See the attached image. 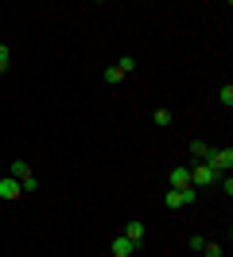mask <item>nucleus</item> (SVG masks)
Returning <instances> with one entry per match:
<instances>
[{
  "label": "nucleus",
  "mask_w": 233,
  "mask_h": 257,
  "mask_svg": "<svg viewBox=\"0 0 233 257\" xmlns=\"http://www.w3.org/2000/svg\"><path fill=\"white\" fill-rule=\"evenodd\" d=\"M206 168H210V172H217V176H221V172H229V168H233V148H210Z\"/></svg>",
  "instance_id": "1"
},
{
  "label": "nucleus",
  "mask_w": 233,
  "mask_h": 257,
  "mask_svg": "<svg viewBox=\"0 0 233 257\" xmlns=\"http://www.w3.org/2000/svg\"><path fill=\"white\" fill-rule=\"evenodd\" d=\"M190 203H194V187H183V191H175V187H171V191L163 195V207H167V210L190 207Z\"/></svg>",
  "instance_id": "2"
},
{
  "label": "nucleus",
  "mask_w": 233,
  "mask_h": 257,
  "mask_svg": "<svg viewBox=\"0 0 233 257\" xmlns=\"http://www.w3.org/2000/svg\"><path fill=\"white\" fill-rule=\"evenodd\" d=\"M190 183L194 187H210V183H217V172H210L206 164H190Z\"/></svg>",
  "instance_id": "3"
},
{
  "label": "nucleus",
  "mask_w": 233,
  "mask_h": 257,
  "mask_svg": "<svg viewBox=\"0 0 233 257\" xmlns=\"http://www.w3.org/2000/svg\"><path fill=\"white\" fill-rule=\"evenodd\" d=\"M20 195H24L20 179H12V176H0V199H20Z\"/></svg>",
  "instance_id": "4"
},
{
  "label": "nucleus",
  "mask_w": 233,
  "mask_h": 257,
  "mask_svg": "<svg viewBox=\"0 0 233 257\" xmlns=\"http://www.w3.org/2000/svg\"><path fill=\"white\" fill-rule=\"evenodd\" d=\"M171 187H175V191L194 187V183H190V168H171Z\"/></svg>",
  "instance_id": "5"
},
{
  "label": "nucleus",
  "mask_w": 233,
  "mask_h": 257,
  "mask_svg": "<svg viewBox=\"0 0 233 257\" xmlns=\"http://www.w3.org/2000/svg\"><path fill=\"white\" fill-rule=\"evenodd\" d=\"M132 249H136V245H132V241L124 238V234H121L117 241H113V257H132Z\"/></svg>",
  "instance_id": "6"
},
{
  "label": "nucleus",
  "mask_w": 233,
  "mask_h": 257,
  "mask_svg": "<svg viewBox=\"0 0 233 257\" xmlns=\"http://www.w3.org/2000/svg\"><path fill=\"white\" fill-rule=\"evenodd\" d=\"M124 238L132 241V245H136V241H144V222H128V226H124Z\"/></svg>",
  "instance_id": "7"
},
{
  "label": "nucleus",
  "mask_w": 233,
  "mask_h": 257,
  "mask_svg": "<svg viewBox=\"0 0 233 257\" xmlns=\"http://www.w3.org/2000/svg\"><path fill=\"white\" fill-rule=\"evenodd\" d=\"M190 156L206 164V156H210V145H206V141H190Z\"/></svg>",
  "instance_id": "8"
},
{
  "label": "nucleus",
  "mask_w": 233,
  "mask_h": 257,
  "mask_svg": "<svg viewBox=\"0 0 233 257\" xmlns=\"http://www.w3.org/2000/svg\"><path fill=\"white\" fill-rule=\"evenodd\" d=\"M8 176H12V179H28V176H31V168H28L24 160H16V164H8Z\"/></svg>",
  "instance_id": "9"
},
{
  "label": "nucleus",
  "mask_w": 233,
  "mask_h": 257,
  "mask_svg": "<svg viewBox=\"0 0 233 257\" xmlns=\"http://www.w3.org/2000/svg\"><path fill=\"white\" fill-rule=\"evenodd\" d=\"M152 121H155L159 128H163V125H171V109H155V113H152Z\"/></svg>",
  "instance_id": "10"
},
{
  "label": "nucleus",
  "mask_w": 233,
  "mask_h": 257,
  "mask_svg": "<svg viewBox=\"0 0 233 257\" xmlns=\"http://www.w3.org/2000/svg\"><path fill=\"white\" fill-rule=\"evenodd\" d=\"M121 78H124L121 66H109V70H105V82H109V86H113V82H121Z\"/></svg>",
  "instance_id": "11"
},
{
  "label": "nucleus",
  "mask_w": 233,
  "mask_h": 257,
  "mask_svg": "<svg viewBox=\"0 0 233 257\" xmlns=\"http://www.w3.org/2000/svg\"><path fill=\"white\" fill-rule=\"evenodd\" d=\"M202 253H206V257H221V245H217V241H206V245H202Z\"/></svg>",
  "instance_id": "12"
},
{
  "label": "nucleus",
  "mask_w": 233,
  "mask_h": 257,
  "mask_svg": "<svg viewBox=\"0 0 233 257\" xmlns=\"http://www.w3.org/2000/svg\"><path fill=\"white\" fill-rule=\"evenodd\" d=\"M117 66H121V74H128V70H136V59H132V55H124Z\"/></svg>",
  "instance_id": "13"
},
{
  "label": "nucleus",
  "mask_w": 233,
  "mask_h": 257,
  "mask_svg": "<svg viewBox=\"0 0 233 257\" xmlns=\"http://www.w3.org/2000/svg\"><path fill=\"white\" fill-rule=\"evenodd\" d=\"M217 97H221V101H225V105H233V86H229V82H225V86H221V90H217Z\"/></svg>",
  "instance_id": "14"
},
{
  "label": "nucleus",
  "mask_w": 233,
  "mask_h": 257,
  "mask_svg": "<svg viewBox=\"0 0 233 257\" xmlns=\"http://www.w3.org/2000/svg\"><path fill=\"white\" fill-rule=\"evenodd\" d=\"M20 187H24V191H35V187H39V179L28 176V179H20Z\"/></svg>",
  "instance_id": "15"
},
{
  "label": "nucleus",
  "mask_w": 233,
  "mask_h": 257,
  "mask_svg": "<svg viewBox=\"0 0 233 257\" xmlns=\"http://www.w3.org/2000/svg\"><path fill=\"white\" fill-rule=\"evenodd\" d=\"M4 70H8V47L0 43V74H4Z\"/></svg>",
  "instance_id": "16"
}]
</instances>
